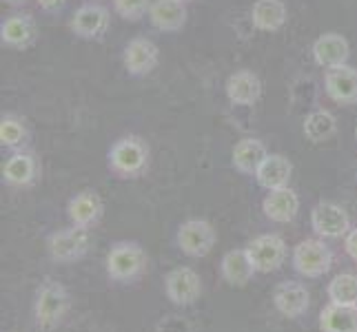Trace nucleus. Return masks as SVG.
Here are the masks:
<instances>
[{
  "label": "nucleus",
  "instance_id": "f257e3e1",
  "mask_svg": "<svg viewBox=\"0 0 357 332\" xmlns=\"http://www.w3.org/2000/svg\"><path fill=\"white\" fill-rule=\"evenodd\" d=\"M146 166H149V146L135 135L120 138L109 151V168L122 180L140 177Z\"/></svg>",
  "mask_w": 357,
  "mask_h": 332
},
{
  "label": "nucleus",
  "instance_id": "f03ea898",
  "mask_svg": "<svg viewBox=\"0 0 357 332\" xmlns=\"http://www.w3.org/2000/svg\"><path fill=\"white\" fill-rule=\"evenodd\" d=\"M146 270V253L135 242H118L107 253V275L118 284H131Z\"/></svg>",
  "mask_w": 357,
  "mask_h": 332
},
{
  "label": "nucleus",
  "instance_id": "7ed1b4c3",
  "mask_svg": "<svg viewBox=\"0 0 357 332\" xmlns=\"http://www.w3.org/2000/svg\"><path fill=\"white\" fill-rule=\"evenodd\" d=\"M69 310V292L56 279H47L38 290L33 306L36 326L40 330H54Z\"/></svg>",
  "mask_w": 357,
  "mask_h": 332
},
{
  "label": "nucleus",
  "instance_id": "20e7f679",
  "mask_svg": "<svg viewBox=\"0 0 357 332\" xmlns=\"http://www.w3.org/2000/svg\"><path fill=\"white\" fill-rule=\"evenodd\" d=\"M91 244H93L91 228L71 224L69 228L56 230L54 235H49L47 251H49V255H52L54 262L71 264V262L82 260V257L89 253Z\"/></svg>",
  "mask_w": 357,
  "mask_h": 332
},
{
  "label": "nucleus",
  "instance_id": "39448f33",
  "mask_svg": "<svg viewBox=\"0 0 357 332\" xmlns=\"http://www.w3.org/2000/svg\"><path fill=\"white\" fill-rule=\"evenodd\" d=\"M333 266V253L322 239H304L293 248V268L306 279L326 275Z\"/></svg>",
  "mask_w": 357,
  "mask_h": 332
},
{
  "label": "nucleus",
  "instance_id": "423d86ee",
  "mask_svg": "<svg viewBox=\"0 0 357 332\" xmlns=\"http://www.w3.org/2000/svg\"><path fill=\"white\" fill-rule=\"evenodd\" d=\"M109 24H112L109 9L98 3H87L73 11L69 29L73 31V35H78L82 40H100L109 31Z\"/></svg>",
  "mask_w": 357,
  "mask_h": 332
},
{
  "label": "nucleus",
  "instance_id": "0eeeda50",
  "mask_svg": "<svg viewBox=\"0 0 357 332\" xmlns=\"http://www.w3.org/2000/svg\"><path fill=\"white\" fill-rule=\"evenodd\" d=\"M165 292H167L171 303L184 308V306H191V303L198 301V297L202 294V279L193 268L178 266V268L167 273Z\"/></svg>",
  "mask_w": 357,
  "mask_h": 332
},
{
  "label": "nucleus",
  "instance_id": "6e6552de",
  "mask_svg": "<svg viewBox=\"0 0 357 332\" xmlns=\"http://www.w3.org/2000/svg\"><path fill=\"white\" fill-rule=\"evenodd\" d=\"M178 246L189 257H206L215 246V228L204 219H187L178 228Z\"/></svg>",
  "mask_w": 357,
  "mask_h": 332
},
{
  "label": "nucleus",
  "instance_id": "1a4fd4ad",
  "mask_svg": "<svg viewBox=\"0 0 357 332\" xmlns=\"http://www.w3.org/2000/svg\"><path fill=\"white\" fill-rule=\"evenodd\" d=\"M311 226L317 237L337 239L347 237V232L351 230V219L342 206L333 202H319L311 211Z\"/></svg>",
  "mask_w": 357,
  "mask_h": 332
},
{
  "label": "nucleus",
  "instance_id": "9d476101",
  "mask_svg": "<svg viewBox=\"0 0 357 332\" xmlns=\"http://www.w3.org/2000/svg\"><path fill=\"white\" fill-rule=\"evenodd\" d=\"M257 273H273L287 260V242L280 235H260L246 246Z\"/></svg>",
  "mask_w": 357,
  "mask_h": 332
},
{
  "label": "nucleus",
  "instance_id": "9b49d317",
  "mask_svg": "<svg viewBox=\"0 0 357 332\" xmlns=\"http://www.w3.org/2000/svg\"><path fill=\"white\" fill-rule=\"evenodd\" d=\"M324 91L335 104H342V106L357 104V69L351 65L326 69Z\"/></svg>",
  "mask_w": 357,
  "mask_h": 332
},
{
  "label": "nucleus",
  "instance_id": "f8f14e48",
  "mask_svg": "<svg viewBox=\"0 0 357 332\" xmlns=\"http://www.w3.org/2000/svg\"><path fill=\"white\" fill-rule=\"evenodd\" d=\"M122 63H125V69L129 71V76H146L151 73L158 63H160V52L153 40L149 38H133L127 47L125 54H122Z\"/></svg>",
  "mask_w": 357,
  "mask_h": 332
},
{
  "label": "nucleus",
  "instance_id": "ddd939ff",
  "mask_svg": "<svg viewBox=\"0 0 357 332\" xmlns=\"http://www.w3.org/2000/svg\"><path fill=\"white\" fill-rule=\"evenodd\" d=\"M273 303L278 313H282L289 319H300L306 315L311 306V294L306 286L298 284V281H282L273 290Z\"/></svg>",
  "mask_w": 357,
  "mask_h": 332
},
{
  "label": "nucleus",
  "instance_id": "4468645a",
  "mask_svg": "<svg viewBox=\"0 0 357 332\" xmlns=\"http://www.w3.org/2000/svg\"><path fill=\"white\" fill-rule=\"evenodd\" d=\"M351 47L349 40L340 33H322L313 42V58L319 67L324 69H335L349 63Z\"/></svg>",
  "mask_w": 357,
  "mask_h": 332
},
{
  "label": "nucleus",
  "instance_id": "2eb2a0df",
  "mask_svg": "<svg viewBox=\"0 0 357 332\" xmlns=\"http://www.w3.org/2000/svg\"><path fill=\"white\" fill-rule=\"evenodd\" d=\"M38 38V27L29 14H14L0 24V40L11 49H27Z\"/></svg>",
  "mask_w": 357,
  "mask_h": 332
},
{
  "label": "nucleus",
  "instance_id": "dca6fc26",
  "mask_svg": "<svg viewBox=\"0 0 357 332\" xmlns=\"http://www.w3.org/2000/svg\"><path fill=\"white\" fill-rule=\"evenodd\" d=\"M67 217L73 226L91 228L102 217V200L96 191H82L73 195L67 204Z\"/></svg>",
  "mask_w": 357,
  "mask_h": 332
},
{
  "label": "nucleus",
  "instance_id": "f3484780",
  "mask_svg": "<svg viewBox=\"0 0 357 332\" xmlns=\"http://www.w3.org/2000/svg\"><path fill=\"white\" fill-rule=\"evenodd\" d=\"M262 211L271 221L289 224V221H293L300 211V198H298V193L289 187L268 191V195L262 202Z\"/></svg>",
  "mask_w": 357,
  "mask_h": 332
},
{
  "label": "nucleus",
  "instance_id": "a211bd4d",
  "mask_svg": "<svg viewBox=\"0 0 357 332\" xmlns=\"http://www.w3.org/2000/svg\"><path fill=\"white\" fill-rule=\"evenodd\" d=\"M227 95L233 104L253 106L262 95V82L249 69L236 71V73H231L227 80Z\"/></svg>",
  "mask_w": 357,
  "mask_h": 332
},
{
  "label": "nucleus",
  "instance_id": "6ab92c4d",
  "mask_svg": "<svg viewBox=\"0 0 357 332\" xmlns=\"http://www.w3.org/2000/svg\"><path fill=\"white\" fill-rule=\"evenodd\" d=\"M293 175V164L289 162V157L280 155V153H268L264 157V162L260 168L255 171V180L262 189L266 191H275V189H284L289 187V180Z\"/></svg>",
  "mask_w": 357,
  "mask_h": 332
},
{
  "label": "nucleus",
  "instance_id": "aec40b11",
  "mask_svg": "<svg viewBox=\"0 0 357 332\" xmlns=\"http://www.w3.org/2000/svg\"><path fill=\"white\" fill-rule=\"evenodd\" d=\"M149 20L158 31H180L187 22V3H182V0H155L149 9Z\"/></svg>",
  "mask_w": 357,
  "mask_h": 332
},
{
  "label": "nucleus",
  "instance_id": "412c9836",
  "mask_svg": "<svg viewBox=\"0 0 357 332\" xmlns=\"http://www.w3.org/2000/svg\"><path fill=\"white\" fill-rule=\"evenodd\" d=\"M220 273H222L227 284L242 288L253 279L257 270L251 262L249 253H246V248H240V251H229L222 257V262H220Z\"/></svg>",
  "mask_w": 357,
  "mask_h": 332
},
{
  "label": "nucleus",
  "instance_id": "4be33fe9",
  "mask_svg": "<svg viewBox=\"0 0 357 332\" xmlns=\"http://www.w3.org/2000/svg\"><path fill=\"white\" fill-rule=\"evenodd\" d=\"M289 18L287 5L282 0H255L251 7V22L260 31H278Z\"/></svg>",
  "mask_w": 357,
  "mask_h": 332
},
{
  "label": "nucleus",
  "instance_id": "5701e85b",
  "mask_svg": "<svg viewBox=\"0 0 357 332\" xmlns=\"http://www.w3.org/2000/svg\"><path fill=\"white\" fill-rule=\"evenodd\" d=\"M38 177V162L31 153H14L3 164V180L9 187H29Z\"/></svg>",
  "mask_w": 357,
  "mask_h": 332
},
{
  "label": "nucleus",
  "instance_id": "b1692460",
  "mask_svg": "<svg viewBox=\"0 0 357 332\" xmlns=\"http://www.w3.org/2000/svg\"><path fill=\"white\" fill-rule=\"evenodd\" d=\"M319 330L322 332H357V306L333 303L324 306L319 313Z\"/></svg>",
  "mask_w": 357,
  "mask_h": 332
},
{
  "label": "nucleus",
  "instance_id": "393cba45",
  "mask_svg": "<svg viewBox=\"0 0 357 332\" xmlns=\"http://www.w3.org/2000/svg\"><path fill=\"white\" fill-rule=\"evenodd\" d=\"M268 155L264 142L255 138H244L233 149V166L244 175H255V171L260 168L264 157Z\"/></svg>",
  "mask_w": 357,
  "mask_h": 332
},
{
  "label": "nucleus",
  "instance_id": "a878e982",
  "mask_svg": "<svg viewBox=\"0 0 357 332\" xmlns=\"http://www.w3.org/2000/svg\"><path fill=\"white\" fill-rule=\"evenodd\" d=\"M335 129H337V122L328 111H313V113H309L304 120V135H306V140L313 144L326 142L328 138H333Z\"/></svg>",
  "mask_w": 357,
  "mask_h": 332
},
{
  "label": "nucleus",
  "instance_id": "bb28decb",
  "mask_svg": "<svg viewBox=\"0 0 357 332\" xmlns=\"http://www.w3.org/2000/svg\"><path fill=\"white\" fill-rule=\"evenodd\" d=\"M326 292H328V299L333 303L357 306V275H353V273L335 275L331 279Z\"/></svg>",
  "mask_w": 357,
  "mask_h": 332
},
{
  "label": "nucleus",
  "instance_id": "cd10ccee",
  "mask_svg": "<svg viewBox=\"0 0 357 332\" xmlns=\"http://www.w3.org/2000/svg\"><path fill=\"white\" fill-rule=\"evenodd\" d=\"M27 127L24 122L16 116H3L0 120V144L7 149H18L27 142Z\"/></svg>",
  "mask_w": 357,
  "mask_h": 332
},
{
  "label": "nucleus",
  "instance_id": "c85d7f7f",
  "mask_svg": "<svg viewBox=\"0 0 357 332\" xmlns=\"http://www.w3.org/2000/svg\"><path fill=\"white\" fill-rule=\"evenodd\" d=\"M151 3L149 0H114V11L127 22H138L149 14Z\"/></svg>",
  "mask_w": 357,
  "mask_h": 332
},
{
  "label": "nucleus",
  "instance_id": "c756f323",
  "mask_svg": "<svg viewBox=\"0 0 357 332\" xmlns=\"http://www.w3.org/2000/svg\"><path fill=\"white\" fill-rule=\"evenodd\" d=\"M344 251L351 257L353 262H357V228H351L344 237Z\"/></svg>",
  "mask_w": 357,
  "mask_h": 332
},
{
  "label": "nucleus",
  "instance_id": "7c9ffc66",
  "mask_svg": "<svg viewBox=\"0 0 357 332\" xmlns=\"http://www.w3.org/2000/svg\"><path fill=\"white\" fill-rule=\"evenodd\" d=\"M38 5L47 14H58V11H63V7L67 5V0H38Z\"/></svg>",
  "mask_w": 357,
  "mask_h": 332
},
{
  "label": "nucleus",
  "instance_id": "2f4dec72",
  "mask_svg": "<svg viewBox=\"0 0 357 332\" xmlns=\"http://www.w3.org/2000/svg\"><path fill=\"white\" fill-rule=\"evenodd\" d=\"M7 5H14V7H18V5H24L27 0H5Z\"/></svg>",
  "mask_w": 357,
  "mask_h": 332
},
{
  "label": "nucleus",
  "instance_id": "473e14b6",
  "mask_svg": "<svg viewBox=\"0 0 357 332\" xmlns=\"http://www.w3.org/2000/svg\"><path fill=\"white\" fill-rule=\"evenodd\" d=\"M182 3H191V0H182Z\"/></svg>",
  "mask_w": 357,
  "mask_h": 332
},
{
  "label": "nucleus",
  "instance_id": "72a5a7b5",
  "mask_svg": "<svg viewBox=\"0 0 357 332\" xmlns=\"http://www.w3.org/2000/svg\"><path fill=\"white\" fill-rule=\"evenodd\" d=\"M355 138H357V127H355Z\"/></svg>",
  "mask_w": 357,
  "mask_h": 332
}]
</instances>
